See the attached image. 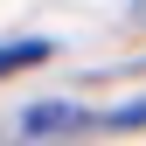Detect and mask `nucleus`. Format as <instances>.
I'll return each mask as SVG.
<instances>
[{
    "label": "nucleus",
    "mask_w": 146,
    "mask_h": 146,
    "mask_svg": "<svg viewBox=\"0 0 146 146\" xmlns=\"http://www.w3.org/2000/svg\"><path fill=\"white\" fill-rule=\"evenodd\" d=\"M84 111H77V104H35V111L21 118V132H63V125H77Z\"/></svg>",
    "instance_id": "obj_1"
},
{
    "label": "nucleus",
    "mask_w": 146,
    "mask_h": 146,
    "mask_svg": "<svg viewBox=\"0 0 146 146\" xmlns=\"http://www.w3.org/2000/svg\"><path fill=\"white\" fill-rule=\"evenodd\" d=\"M28 63H49V42H7L0 49V77H14V70H28Z\"/></svg>",
    "instance_id": "obj_2"
},
{
    "label": "nucleus",
    "mask_w": 146,
    "mask_h": 146,
    "mask_svg": "<svg viewBox=\"0 0 146 146\" xmlns=\"http://www.w3.org/2000/svg\"><path fill=\"white\" fill-rule=\"evenodd\" d=\"M104 125H146V98H139V104H118V111L104 118Z\"/></svg>",
    "instance_id": "obj_3"
}]
</instances>
